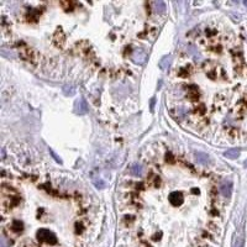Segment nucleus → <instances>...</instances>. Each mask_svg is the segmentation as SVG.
<instances>
[{"label": "nucleus", "instance_id": "obj_1", "mask_svg": "<svg viewBox=\"0 0 247 247\" xmlns=\"http://www.w3.org/2000/svg\"><path fill=\"white\" fill-rule=\"evenodd\" d=\"M204 72H205V74H206L210 79H212V80H218V79L220 78V76L224 74L223 69H221L218 65H216V63H214V62H205V65H204Z\"/></svg>", "mask_w": 247, "mask_h": 247}, {"label": "nucleus", "instance_id": "obj_2", "mask_svg": "<svg viewBox=\"0 0 247 247\" xmlns=\"http://www.w3.org/2000/svg\"><path fill=\"white\" fill-rule=\"evenodd\" d=\"M37 238L40 242H43L47 245H56L57 243L56 235L48 229H40L37 231Z\"/></svg>", "mask_w": 247, "mask_h": 247}, {"label": "nucleus", "instance_id": "obj_3", "mask_svg": "<svg viewBox=\"0 0 247 247\" xmlns=\"http://www.w3.org/2000/svg\"><path fill=\"white\" fill-rule=\"evenodd\" d=\"M168 199H169V203H171L173 206H179V205H182V204H183V200H184V198H183V195H182L180 192H172V193L169 194Z\"/></svg>", "mask_w": 247, "mask_h": 247}, {"label": "nucleus", "instance_id": "obj_4", "mask_svg": "<svg viewBox=\"0 0 247 247\" xmlns=\"http://www.w3.org/2000/svg\"><path fill=\"white\" fill-rule=\"evenodd\" d=\"M74 111H76V114H78V115H84V114H87L88 112V104H87V101L83 99V98H80L77 103H76V106H74Z\"/></svg>", "mask_w": 247, "mask_h": 247}, {"label": "nucleus", "instance_id": "obj_5", "mask_svg": "<svg viewBox=\"0 0 247 247\" xmlns=\"http://www.w3.org/2000/svg\"><path fill=\"white\" fill-rule=\"evenodd\" d=\"M146 52L143 51V50H136L135 51V53H134V56H132V59H134V62L135 63H143L145 62V59H146Z\"/></svg>", "mask_w": 247, "mask_h": 247}, {"label": "nucleus", "instance_id": "obj_6", "mask_svg": "<svg viewBox=\"0 0 247 247\" xmlns=\"http://www.w3.org/2000/svg\"><path fill=\"white\" fill-rule=\"evenodd\" d=\"M188 98L192 100V101H197L198 98H199V90L195 85H190L188 88Z\"/></svg>", "mask_w": 247, "mask_h": 247}, {"label": "nucleus", "instance_id": "obj_7", "mask_svg": "<svg viewBox=\"0 0 247 247\" xmlns=\"http://www.w3.org/2000/svg\"><path fill=\"white\" fill-rule=\"evenodd\" d=\"M24 229V224L20 220H13L11 225H10V231L14 234H20Z\"/></svg>", "mask_w": 247, "mask_h": 247}, {"label": "nucleus", "instance_id": "obj_8", "mask_svg": "<svg viewBox=\"0 0 247 247\" xmlns=\"http://www.w3.org/2000/svg\"><path fill=\"white\" fill-rule=\"evenodd\" d=\"M195 157H197V161L201 164H208L209 163V156L206 153H203V152H195Z\"/></svg>", "mask_w": 247, "mask_h": 247}, {"label": "nucleus", "instance_id": "obj_9", "mask_svg": "<svg viewBox=\"0 0 247 247\" xmlns=\"http://www.w3.org/2000/svg\"><path fill=\"white\" fill-rule=\"evenodd\" d=\"M220 192L225 198H229L231 195V184L230 183H224L221 185V188H220Z\"/></svg>", "mask_w": 247, "mask_h": 247}, {"label": "nucleus", "instance_id": "obj_10", "mask_svg": "<svg viewBox=\"0 0 247 247\" xmlns=\"http://www.w3.org/2000/svg\"><path fill=\"white\" fill-rule=\"evenodd\" d=\"M171 62H172V57L171 56H166V57H163L162 59H161V62H160V68L161 69H167L169 66H171Z\"/></svg>", "mask_w": 247, "mask_h": 247}, {"label": "nucleus", "instance_id": "obj_11", "mask_svg": "<svg viewBox=\"0 0 247 247\" xmlns=\"http://www.w3.org/2000/svg\"><path fill=\"white\" fill-rule=\"evenodd\" d=\"M224 156L227 157V158H230V160H235V158H237V157L240 156V151L236 149V148L229 149V151H226V152L224 153Z\"/></svg>", "mask_w": 247, "mask_h": 247}, {"label": "nucleus", "instance_id": "obj_12", "mask_svg": "<svg viewBox=\"0 0 247 247\" xmlns=\"http://www.w3.org/2000/svg\"><path fill=\"white\" fill-rule=\"evenodd\" d=\"M130 173L135 177H140L142 174V167L140 164H132V167L130 168Z\"/></svg>", "mask_w": 247, "mask_h": 247}, {"label": "nucleus", "instance_id": "obj_13", "mask_svg": "<svg viewBox=\"0 0 247 247\" xmlns=\"http://www.w3.org/2000/svg\"><path fill=\"white\" fill-rule=\"evenodd\" d=\"M156 8H157V11H160V13H166V10H167V8H166V4L163 3V2H157L156 4Z\"/></svg>", "mask_w": 247, "mask_h": 247}, {"label": "nucleus", "instance_id": "obj_14", "mask_svg": "<svg viewBox=\"0 0 247 247\" xmlns=\"http://www.w3.org/2000/svg\"><path fill=\"white\" fill-rule=\"evenodd\" d=\"M93 182H94V184H95V187L97 188H100V189H103V188H105V183H104V180L103 179H94V180H93Z\"/></svg>", "mask_w": 247, "mask_h": 247}, {"label": "nucleus", "instance_id": "obj_15", "mask_svg": "<svg viewBox=\"0 0 247 247\" xmlns=\"http://www.w3.org/2000/svg\"><path fill=\"white\" fill-rule=\"evenodd\" d=\"M63 91H65L66 95H72L73 93H74V90H73L72 87H69V88H68V87H65V88H63Z\"/></svg>", "mask_w": 247, "mask_h": 247}, {"label": "nucleus", "instance_id": "obj_16", "mask_svg": "<svg viewBox=\"0 0 247 247\" xmlns=\"http://www.w3.org/2000/svg\"><path fill=\"white\" fill-rule=\"evenodd\" d=\"M10 245H11V242H10V240L9 241H6V237H2V247H10Z\"/></svg>", "mask_w": 247, "mask_h": 247}, {"label": "nucleus", "instance_id": "obj_17", "mask_svg": "<svg viewBox=\"0 0 247 247\" xmlns=\"http://www.w3.org/2000/svg\"><path fill=\"white\" fill-rule=\"evenodd\" d=\"M166 161H167V162H173V157H172L171 153H167V154H166Z\"/></svg>", "mask_w": 247, "mask_h": 247}, {"label": "nucleus", "instance_id": "obj_18", "mask_svg": "<svg viewBox=\"0 0 247 247\" xmlns=\"http://www.w3.org/2000/svg\"><path fill=\"white\" fill-rule=\"evenodd\" d=\"M153 106H154V99L151 100V110H153Z\"/></svg>", "mask_w": 247, "mask_h": 247}, {"label": "nucleus", "instance_id": "obj_19", "mask_svg": "<svg viewBox=\"0 0 247 247\" xmlns=\"http://www.w3.org/2000/svg\"><path fill=\"white\" fill-rule=\"evenodd\" d=\"M2 154H3V158H5V151H4V149L2 151Z\"/></svg>", "mask_w": 247, "mask_h": 247}, {"label": "nucleus", "instance_id": "obj_20", "mask_svg": "<svg viewBox=\"0 0 247 247\" xmlns=\"http://www.w3.org/2000/svg\"><path fill=\"white\" fill-rule=\"evenodd\" d=\"M245 166H246V167H247V161H246V162H245Z\"/></svg>", "mask_w": 247, "mask_h": 247}, {"label": "nucleus", "instance_id": "obj_21", "mask_svg": "<svg viewBox=\"0 0 247 247\" xmlns=\"http://www.w3.org/2000/svg\"><path fill=\"white\" fill-rule=\"evenodd\" d=\"M245 5H246V6H247V2H245Z\"/></svg>", "mask_w": 247, "mask_h": 247}]
</instances>
